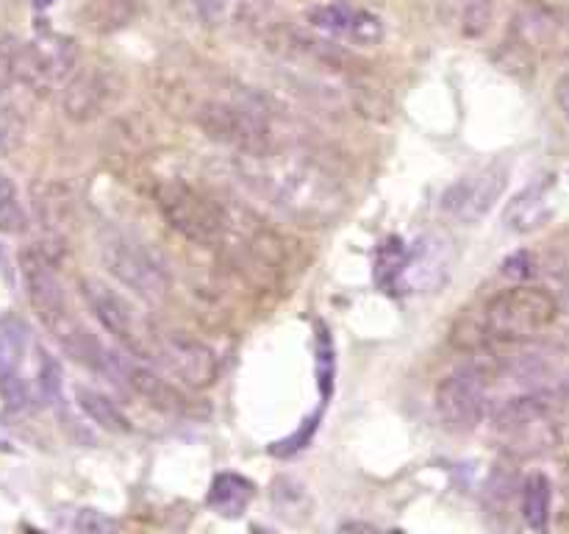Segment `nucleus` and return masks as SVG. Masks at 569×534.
Wrapping results in <instances>:
<instances>
[{
    "mask_svg": "<svg viewBox=\"0 0 569 534\" xmlns=\"http://www.w3.org/2000/svg\"><path fill=\"white\" fill-rule=\"evenodd\" d=\"M231 6L233 0H198V11L206 26H217L220 20H226Z\"/></svg>",
    "mask_w": 569,
    "mask_h": 534,
    "instance_id": "28",
    "label": "nucleus"
},
{
    "mask_svg": "<svg viewBox=\"0 0 569 534\" xmlns=\"http://www.w3.org/2000/svg\"><path fill=\"white\" fill-rule=\"evenodd\" d=\"M194 120L211 139L231 145L239 154H264L276 148L264 109L250 100H209L200 106Z\"/></svg>",
    "mask_w": 569,
    "mask_h": 534,
    "instance_id": "5",
    "label": "nucleus"
},
{
    "mask_svg": "<svg viewBox=\"0 0 569 534\" xmlns=\"http://www.w3.org/2000/svg\"><path fill=\"white\" fill-rule=\"evenodd\" d=\"M156 204H159L164 220L189 243L211 248V245H220L226 239L231 220L222 211V206L209 192L192 187L183 178L156 184Z\"/></svg>",
    "mask_w": 569,
    "mask_h": 534,
    "instance_id": "4",
    "label": "nucleus"
},
{
    "mask_svg": "<svg viewBox=\"0 0 569 534\" xmlns=\"http://www.w3.org/2000/svg\"><path fill=\"white\" fill-rule=\"evenodd\" d=\"M150 359L164 367L172 378L192 389H209L217 382L220 362L217 354L198 337L183 332L156 334L150 345Z\"/></svg>",
    "mask_w": 569,
    "mask_h": 534,
    "instance_id": "9",
    "label": "nucleus"
},
{
    "mask_svg": "<svg viewBox=\"0 0 569 534\" xmlns=\"http://www.w3.org/2000/svg\"><path fill=\"white\" fill-rule=\"evenodd\" d=\"M553 98H556V103H559L561 115H565L567 120H569V72H565V76H561L559 81H556Z\"/></svg>",
    "mask_w": 569,
    "mask_h": 534,
    "instance_id": "29",
    "label": "nucleus"
},
{
    "mask_svg": "<svg viewBox=\"0 0 569 534\" xmlns=\"http://www.w3.org/2000/svg\"><path fill=\"white\" fill-rule=\"evenodd\" d=\"M553 178H542L517 192L506 206V228L517 234H531L542 228L553 217Z\"/></svg>",
    "mask_w": 569,
    "mask_h": 534,
    "instance_id": "15",
    "label": "nucleus"
},
{
    "mask_svg": "<svg viewBox=\"0 0 569 534\" xmlns=\"http://www.w3.org/2000/svg\"><path fill=\"white\" fill-rule=\"evenodd\" d=\"M306 22L326 37L370 48L383 39L381 17L350 3H320L306 11Z\"/></svg>",
    "mask_w": 569,
    "mask_h": 534,
    "instance_id": "13",
    "label": "nucleus"
},
{
    "mask_svg": "<svg viewBox=\"0 0 569 534\" xmlns=\"http://www.w3.org/2000/svg\"><path fill=\"white\" fill-rule=\"evenodd\" d=\"M495 437L500 448L515 459L542 456L559 445L561 432L556 423L550 393H531L506 400L495 415Z\"/></svg>",
    "mask_w": 569,
    "mask_h": 534,
    "instance_id": "3",
    "label": "nucleus"
},
{
    "mask_svg": "<svg viewBox=\"0 0 569 534\" xmlns=\"http://www.w3.org/2000/svg\"><path fill=\"white\" fill-rule=\"evenodd\" d=\"M406 245L400 243L398 237H389L387 243L378 248L376 256V281L381 284L383 289L395 293L400 281V273H403V261H406Z\"/></svg>",
    "mask_w": 569,
    "mask_h": 534,
    "instance_id": "22",
    "label": "nucleus"
},
{
    "mask_svg": "<svg viewBox=\"0 0 569 534\" xmlns=\"http://www.w3.org/2000/svg\"><path fill=\"white\" fill-rule=\"evenodd\" d=\"M28 228L26 206H22L20 192L14 181L0 172V234H22Z\"/></svg>",
    "mask_w": 569,
    "mask_h": 534,
    "instance_id": "21",
    "label": "nucleus"
},
{
    "mask_svg": "<svg viewBox=\"0 0 569 534\" xmlns=\"http://www.w3.org/2000/svg\"><path fill=\"white\" fill-rule=\"evenodd\" d=\"M239 172L253 192L303 226H326L345 211L348 195L331 170L289 150L239 154Z\"/></svg>",
    "mask_w": 569,
    "mask_h": 534,
    "instance_id": "1",
    "label": "nucleus"
},
{
    "mask_svg": "<svg viewBox=\"0 0 569 534\" xmlns=\"http://www.w3.org/2000/svg\"><path fill=\"white\" fill-rule=\"evenodd\" d=\"M81 293L87 306L92 309V315L98 317L100 326H103L117 343L126 345L131 354L150 356V345H153L156 334L139 320L137 312L131 309V304H128L120 293L106 287L103 281H94V278H83Z\"/></svg>",
    "mask_w": 569,
    "mask_h": 534,
    "instance_id": "10",
    "label": "nucleus"
},
{
    "mask_svg": "<svg viewBox=\"0 0 569 534\" xmlns=\"http://www.w3.org/2000/svg\"><path fill=\"white\" fill-rule=\"evenodd\" d=\"M33 209L48 231H61L72 217V198L61 184H37L33 187Z\"/></svg>",
    "mask_w": 569,
    "mask_h": 534,
    "instance_id": "20",
    "label": "nucleus"
},
{
    "mask_svg": "<svg viewBox=\"0 0 569 534\" xmlns=\"http://www.w3.org/2000/svg\"><path fill=\"white\" fill-rule=\"evenodd\" d=\"M70 528H76V532L81 534H106V532H114L117 521H111V517H106L103 512L98 510H78L76 517H72Z\"/></svg>",
    "mask_w": 569,
    "mask_h": 534,
    "instance_id": "26",
    "label": "nucleus"
},
{
    "mask_svg": "<svg viewBox=\"0 0 569 534\" xmlns=\"http://www.w3.org/2000/svg\"><path fill=\"white\" fill-rule=\"evenodd\" d=\"M103 261L111 276L139 295L148 304H161L170 295V276L139 243L126 234H111L103 239Z\"/></svg>",
    "mask_w": 569,
    "mask_h": 534,
    "instance_id": "6",
    "label": "nucleus"
},
{
    "mask_svg": "<svg viewBox=\"0 0 569 534\" xmlns=\"http://www.w3.org/2000/svg\"><path fill=\"white\" fill-rule=\"evenodd\" d=\"M559 317V300L542 287L517 284L492 295L478 312V317H461L453 328V345L467 350L483 348L489 343H528L548 332Z\"/></svg>",
    "mask_w": 569,
    "mask_h": 534,
    "instance_id": "2",
    "label": "nucleus"
},
{
    "mask_svg": "<svg viewBox=\"0 0 569 534\" xmlns=\"http://www.w3.org/2000/svg\"><path fill=\"white\" fill-rule=\"evenodd\" d=\"M256 487L244 476L237 473H220L211 482L209 490V506L222 517H239L253 501Z\"/></svg>",
    "mask_w": 569,
    "mask_h": 534,
    "instance_id": "16",
    "label": "nucleus"
},
{
    "mask_svg": "<svg viewBox=\"0 0 569 534\" xmlns=\"http://www.w3.org/2000/svg\"><path fill=\"white\" fill-rule=\"evenodd\" d=\"M22 53H26V42L17 37H0V95H6L20 81Z\"/></svg>",
    "mask_w": 569,
    "mask_h": 534,
    "instance_id": "24",
    "label": "nucleus"
},
{
    "mask_svg": "<svg viewBox=\"0 0 569 534\" xmlns=\"http://www.w3.org/2000/svg\"><path fill=\"white\" fill-rule=\"evenodd\" d=\"M111 98L109 78L100 70H78L72 72L61 89V109H64L67 120L72 122H89L94 117L103 115L106 103Z\"/></svg>",
    "mask_w": 569,
    "mask_h": 534,
    "instance_id": "14",
    "label": "nucleus"
},
{
    "mask_svg": "<svg viewBox=\"0 0 569 534\" xmlns=\"http://www.w3.org/2000/svg\"><path fill=\"white\" fill-rule=\"evenodd\" d=\"M76 39L64 37V33L44 31L33 42H26L20 81L37 89V92H50L76 72Z\"/></svg>",
    "mask_w": 569,
    "mask_h": 534,
    "instance_id": "11",
    "label": "nucleus"
},
{
    "mask_svg": "<svg viewBox=\"0 0 569 534\" xmlns=\"http://www.w3.org/2000/svg\"><path fill=\"white\" fill-rule=\"evenodd\" d=\"M559 31H561L559 17L539 3L522 6V11L515 20V33L520 37V44H526V48H539V44L556 39V33Z\"/></svg>",
    "mask_w": 569,
    "mask_h": 534,
    "instance_id": "19",
    "label": "nucleus"
},
{
    "mask_svg": "<svg viewBox=\"0 0 569 534\" xmlns=\"http://www.w3.org/2000/svg\"><path fill=\"white\" fill-rule=\"evenodd\" d=\"M503 273L509 278H517V281H526V278L533 273V256L528 254V250H520V254L509 256V259L503 261Z\"/></svg>",
    "mask_w": 569,
    "mask_h": 534,
    "instance_id": "27",
    "label": "nucleus"
},
{
    "mask_svg": "<svg viewBox=\"0 0 569 534\" xmlns=\"http://www.w3.org/2000/svg\"><path fill=\"white\" fill-rule=\"evenodd\" d=\"M37 387L44 400H59L61 395V367L44 348H39V367H37Z\"/></svg>",
    "mask_w": 569,
    "mask_h": 534,
    "instance_id": "25",
    "label": "nucleus"
},
{
    "mask_svg": "<svg viewBox=\"0 0 569 534\" xmlns=\"http://www.w3.org/2000/svg\"><path fill=\"white\" fill-rule=\"evenodd\" d=\"M437 415L450 432H476L487 415V373L472 365L450 373L437 387Z\"/></svg>",
    "mask_w": 569,
    "mask_h": 534,
    "instance_id": "8",
    "label": "nucleus"
},
{
    "mask_svg": "<svg viewBox=\"0 0 569 534\" xmlns=\"http://www.w3.org/2000/svg\"><path fill=\"white\" fill-rule=\"evenodd\" d=\"M506 187H509V167L503 161H489V165L478 167V170L467 172L459 181L450 184L439 198V209L450 220L476 226L498 206Z\"/></svg>",
    "mask_w": 569,
    "mask_h": 534,
    "instance_id": "7",
    "label": "nucleus"
},
{
    "mask_svg": "<svg viewBox=\"0 0 569 534\" xmlns=\"http://www.w3.org/2000/svg\"><path fill=\"white\" fill-rule=\"evenodd\" d=\"M456 261V245L445 231H428L406 250L398 287L406 293H437L448 281Z\"/></svg>",
    "mask_w": 569,
    "mask_h": 534,
    "instance_id": "12",
    "label": "nucleus"
},
{
    "mask_svg": "<svg viewBox=\"0 0 569 534\" xmlns=\"http://www.w3.org/2000/svg\"><path fill=\"white\" fill-rule=\"evenodd\" d=\"M28 122L22 111L11 103H0V154L11 156L26 142Z\"/></svg>",
    "mask_w": 569,
    "mask_h": 534,
    "instance_id": "23",
    "label": "nucleus"
},
{
    "mask_svg": "<svg viewBox=\"0 0 569 534\" xmlns=\"http://www.w3.org/2000/svg\"><path fill=\"white\" fill-rule=\"evenodd\" d=\"M76 400H78V406H81L83 415H87L89 421L94 423V426L106 428V432L126 434L128 428H131L128 417L122 415V409L114 404V400L109 398V395H103V393H98V389L78 384Z\"/></svg>",
    "mask_w": 569,
    "mask_h": 534,
    "instance_id": "18",
    "label": "nucleus"
},
{
    "mask_svg": "<svg viewBox=\"0 0 569 534\" xmlns=\"http://www.w3.org/2000/svg\"><path fill=\"white\" fill-rule=\"evenodd\" d=\"M520 504L526 526L533 528V532H545L550 523V510H553V484L545 473H531L522 482Z\"/></svg>",
    "mask_w": 569,
    "mask_h": 534,
    "instance_id": "17",
    "label": "nucleus"
}]
</instances>
